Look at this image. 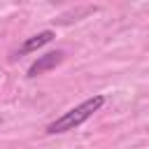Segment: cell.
<instances>
[{"label": "cell", "mask_w": 149, "mask_h": 149, "mask_svg": "<svg viewBox=\"0 0 149 149\" xmlns=\"http://www.w3.org/2000/svg\"><path fill=\"white\" fill-rule=\"evenodd\" d=\"M105 95H91L86 98L84 102H79L77 107L68 109L65 114H61L58 119H54L49 126H47V133L49 135H56V133H68V130H74L77 126H81L84 121H88L102 105H105Z\"/></svg>", "instance_id": "6da1fadb"}, {"label": "cell", "mask_w": 149, "mask_h": 149, "mask_svg": "<svg viewBox=\"0 0 149 149\" xmlns=\"http://www.w3.org/2000/svg\"><path fill=\"white\" fill-rule=\"evenodd\" d=\"M63 58H65V51H61V49L49 51V54H44V56H37V61L28 68V77H37V74H44V72L54 70L56 65L63 63Z\"/></svg>", "instance_id": "7a4b0ae2"}, {"label": "cell", "mask_w": 149, "mask_h": 149, "mask_svg": "<svg viewBox=\"0 0 149 149\" xmlns=\"http://www.w3.org/2000/svg\"><path fill=\"white\" fill-rule=\"evenodd\" d=\"M54 40V30H42V33H37V35H33V37H28L19 49H16V56H23V54H30V51H37V49H42L44 44H49Z\"/></svg>", "instance_id": "3957f363"}]
</instances>
